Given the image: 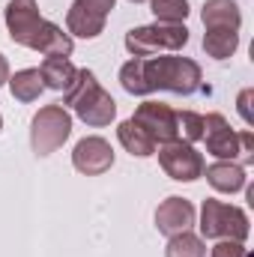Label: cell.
<instances>
[{"instance_id":"obj_13","label":"cell","mask_w":254,"mask_h":257,"mask_svg":"<svg viewBox=\"0 0 254 257\" xmlns=\"http://www.w3.org/2000/svg\"><path fill=\"white\" fill-rule=\"evenodd\" d=\"M203 174H206V180H209V186L215 189V192L221 194H236L245 189V168L242 165H236V162H215V165H209V168H203Z\"/></svg>"},{"instance_id":"obj_4","label":"cell","mask_w":254,"mask_h":257,"mask_svg":"<svg viewBox=\"0 0 254 257\" xmlns=\"http://www.w3.org/2000/svg\"><path fill=\"white\" fill-rule=\"evenodd\" d=\"M189 45V27L186 24H147V27H132L126 33V51L132 57H156L159 51H180Z\"/></svg>"},{"instance_id":"obj_15","label":"cell","mask_w":254,"mask_h":257,"mask_svg":"<svg viewBox=\"0 0 254 257\" xmlns=\"http://www.w3.org/2000/svg\"><path fill=\"white\" fill-rule=\"evenodd\" d=\"M66 33L78 36V39H96L105 33V15H96V12L72 3L66 12Z\"/></svg>"},{"instance_id":"obj_23","label":"cell","mask_w":254,"mask_h":257,"mask_svg":"<svg viewBox=\"0 0 254 257\" xmlns=\"http://www.w3.org/2000/svg\"><path fill=\"white\" fill-rule=\"evenodd\" d=\"M209 254L212 257H251L242 242H233V239H218V245H212Z\"/></svg>"},{"instance_id":"obj_20","label":"cell","mask_w":254,"mask_h":257,"mask_svg":"<svg viewBox=\"0 0 254 257\" xmlns=\"http://www.w3.org/2000/svg\"><path fill=\"white\" fill-rule=\"evenodd\" d=\"M165 257H206V248H203V239H200L197 233L183 230V233L168 236Z\"/></svg>"},{"instance_id":"obj_14","label":"cell","mask_w":254,"mask_h":257,"mask_svg":"<svg viewBox=\"0 0 254 257\" xmlns=\"http://www.w3.org/2000/svg\"><path fill=\"white\" fill-rule=\"evenodd\" d=\"M200 18L206 30H239L242 27V12L233 0H206Z\"/></svg>"},{"instance_id":"obj_11","label":"cell","mask_w":254,"mask_h":257,"mask_svg":"<svg viewBox=\"0 0 254 257\" xmlns=\"http://www.w3.org/2000/svg\"><path fill=\"white\" fill-rule=\"evenodd\" d=\"M194 224V206L186 197H165L159 206H156V230L165 233V236H174V233H183V230H191Z\"/></svg>"},{"instance_id":"obj_10","label":"cell","mask_w":254,"mask_h":257,"mask_svg":"<svg viewBox=\"0 0 254 257\" xmlns=\"http://www.w3.org/2000/svg\"><path fill=\"white\" fill-rule=\"evenodd\" d=\"M72 165L84 177H99V174L114 168V147L99 135L81 138L75 144V150H72Z\"/></svg>"},{"instance_id":"obj_16","label":"cell","mask_w":254,"mask_h":257,"mask_svg":"<svg viewBox=\"0 0 254 257\" xmlns=\"http://www.w3.org/2000/svg\"><path fill=\"white\" fill-rule=\"evenodd\" d=\"M117 141L123 144V150L126 153H132V156H138V159H150V156H156V141L144 132V128L138 126L132 117L129 120H123L120 126H117Z\"/></svg>"},{"instance_id":"obj_5","label":"cell","mask_w":254,"mask_h":257,"mask_svg":"<svg viewBox=\"0 0 254 257\" xmlns=\"http://www.w3.org/2000/svg\"><path fill=\"white\" fill-rule=\"evenodd\" d=\"M72 135V114L63 105H45L30 120V147L36 156H51L63 147Z\"/></svg>"},{"instance_id":"obj_17","label":"cell","mask_w":254,"mask_h":257,"mask_svg":"<svg viewBox=\"0 0 254 257\" xmlns=\"http://www.w3.org/2000/svg\"><path fill=\"white\" fill-rule=\"evenodd\" d=\"M75 72L78 69L69 63V57H45L39 66L45 90H69V84L75 81Z\"/></svg>"},{"instance_id":"obj_28","label":"cell","mask_w":254,"mask_h":257,"mask_svg":"<svg viewBox=\"0 0 254 257\" xmlns=\"http://www.w3.org/2000/svg\"><path fill=\"white\" fill-rule=\"evenodd\" d=\"M129 3H144V0H129Z\"/></svg>"},{"instance_id":"obj_12","label":"cell","mask_w":254,"mask_h":257,"mask_svg":"<svg viewBox=\"0 0 254 257\" xmlns=\"http://www.w3.org/2000/svg\"><path fill=\"white\" fill-rule=\"evenodd\" d=\"M30 48L39 51L42 57H69L75 51V39L69 33H63L60 24L42 21V27H39V33H36V39H33Z\"/></svg>"},{"instance_id":"obj_24","label":"cell","mask_w":254,"mask_h":257,"mask_svg":"<svg viewBox=\"0 0 254 257\" xmlns=\"http://www.w3.org/2000/svg\"><path fill=\"white\" fill-rule=\"evenodd\" d=\"M78 6H84V9H90V12H96V15H111L114 12V6H117V0H75Z\"/></svg>"},{"instance_id":"obj_7","label":"cell","mask_w":254,"mask_h":257,"mask_svg":"<svg viewBox=\"0 0 254 257\" xmlns=\"http://www.w3.org/2000/svg\"><path fill=\"white\" fill-rule=\"evenodd\" d=\"M200 141H206V153L221 159V162L242 159V135L230 128L224 114H206L203 117V138Z\"/></svg>"},{"instance_id":"obj_3","label":"cell","mask_w":254,"mask_h":257,"mask_svg":"<svg viewBox=\"0 0 254 257\" xmlns=\"http://www.w3.org/2000/svg\"><path fill=\"white\" fill-rule=\"evenodd\" d=\"M251 233V224H248V212L233 206V203H224V200H215V197H206L203 206H200V239H233V242H245Z\"/></svg>"},{"instance_id":"obj_25","label":"cell","mask_w":254,"mask_h":257,"mask_svg":"<svg viewBox=\"0 0 254 257\" xmlns=\"http://www.w3.org/2000/svg\"><path fill=\"white\" fill-rule=\"evenodd\" d=\"M239 135H242V162H254V135L248 128Z\"/></svg>"},{"instance_id":"obj_9","label":"cell","mask_w":254,"mask_h":257,"mask_svg":"<svg viewBox=\"0 0 254 257\" xmlns=\"http://www.w3.org/2000/svg\"><path fill=\"white\" fill-rule=\"evenodd\" d=\"M42 15H39V6L36 0H9L6 3V30H9V39L21 48H30L39 27H42Z\"/></svg>"},{"instance_id":"obj_19","label":"cell","mask_w":254,"mask_h":257,"mask_svg":"<svg viewBox=\"0 0 254 257\" xmlns=\"http://www.w3.org/2000/svg\"><path fill=\"white\" fill-rule=\"evenodd\" d=\"M239 48V30H206L203 33V51L212 60H227Z\"/></svg>"},{"instance_id":"obj_6","label":"cell","mask_w":254,"mask_h":257,"mask_svg":"<svg viewBox=\"0 0 254 257\" xmlns=\"http://www.w3.org/2000/svg\"><path fill=\"white\" fill-rule=\"evenodd\" d=\"M159 156V165L162 171L177 180V183H194L203 177V156L194 150V144H186V141H171V144H162L156 150Z\"/></svg>"},{"instance_id":"obj_22","label":"cell","mask_w":254,"mask_h":257,"mask_svg":"<svg viewBox=\"0 0 254 257\" xmlns=\"http://www.w3.org/2000/svg\"><path fill=\"white\" fill-rule=\"evenodd\" d=\"M177 135L186 144L200 141L203 138V117L194 114V111H177Z\"/></svg>"},{"instance_id":"obj_29","label":"cell","mask_w":254,"mask_h":257,"mask_svg":"<svg viewBox=\"0 0 254 257\" xmlns=\"http://www.w3.org/2000/svg\"><path fill=\"white\" fill-rule=\"evenodd\" d=\"M0 132H3V117H0Z\"/></svg>"},{"instance_id":"obj_2","label":"cell","mask_w":254,"mask_h":257,"mask_svg":"<svg viewBox=\"0 0 254 257\" xmlns=\"http://www.w3.org/2000/svg\"><path fill=\"white\" fill-rule=\"evenodd\" d=\"M63 108H72L78 120H84L93 128L111 126L114 117H117L114 96L96 81V75L90 69L75 72V81L69 84V90H63Z\"/></svg>"},{"instance_id":"obj_21","label":"cell","mask_w":254,"mask_h":257,"mask_svg":"<svg viewBox=\"0 0 254 257\" xmlns=\"http://www.w3.org/2000/svg\"><path fill=\"white\" fill-rule=\"evenodd\" d=\"M150 9L162 24H186L191 12L189 0H150Z\"/></svg>"},{"instance_id":"obj_26","label":"cell","mask_w":254,"mask_h":257,"mask_svg":"<svg viewBox=\"0 0 254 257\" xmlns=\"http://www.w3.org/2000/svg\"><path fill=\"white\" fill-rule=\"evenodd\" d=\"M248 102H251V90H242V93H239V114H242V120L251 126V108H248Z\"/></svg>"},{"instance_id":"obj_27","label":"cell","mask_w":254,"mask_h":257,"mask_svg":"<svg viewBox=\"0 0 254 257\" xmlns=\"http://www.w3.org/2000/svg\"><path fill=\"white\" fill-rule=\"evenodd\" d=\"M6 81H9V63H6V57L0 54V87H3Z\"/></svg>"},{"instance_id":"obj_1","label":"cell","mask_w":254,"mask_h":257,"mask_svg":"<svg viewBox=\"0 0 254 257\" xmlns=\"http://www.w3.org/2000/svg\"><path fill=\"white\" fill-rule=\"evenodd\" d=\"M141 87L144 96L156 90H168L177 96H191L203 87V72L191 57H141Z\"/></svg>"},{"instance_id":"obj_8","label":"cell","mask_w":254,"mask_h":257,"mask_svg":"<svg viewBox=\"0 0 254 257\" xmlns=\"http://www.w3.org/2000/svg\"><path fill=\"white\" fill-rule=\"evenodd\" d=\"M132 120L156 141V147L180 141V135H177V111L171 105H165V102H144V105H138Z\"/></svg>"},{"instance_id":"obj_18","label":"cell","mask_w":254,"mask_h":257,"mask_svg":"<svg viewBox=\"0 0 254 257\" xmlns=\"http://www.w3.org/2000/svg\"><path fill=\"white\" fill-rule=\"evenodd\" d=\"M6 84H9V90H12V96L18 102H36L42 96V90H45L39 69H18L15 75H9Z\"/></svg>"}]
</instances>
